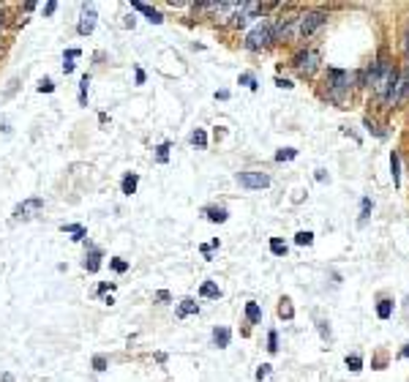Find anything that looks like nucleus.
<instances>
[{
	"label": "nucleus",
	"mask_w": 409,
	"mask_h": 382,
	"mask_svg": "<svg viewBox=\"0 0 409 382\" xmlns=\"http://www.w3.org/2000/svg\"><path fill=\"white\" fill-rule=\"evenodd\" d=\"M276 38V30H273L270 22H259L257 28H254L249 36H246V46L249 49H262V46H267Z\"/></svg>",
	"instance_id": "obj_1"
},
{
	"label": "nucleus",
	"mask_w": 409,
	"mask_h": 382,
	"mask_svg": "<svg viewBox=\"0 0 409 382\" xmlns=\"http://www.w3.org/2000/svg\"><path fill=\"white\" fill-rule=\"evenodd\" d=\"M349 82H352V77L346 71H338V69L330 71V98L333 101H341V98H344V93L349 90Z\"/></svg>",
	"instance_id": "obj_2"
},
{
	"label": "nucleus",
	"mask_w": 409,
	"mask_h": 382,
	"mask_svg": "<svg viewBox=\"0 0 409 382\" xmlns=\"http://www.w3.org/2000/svg\"><path fill=\"white\" fill-rule=\"evenodd\" d=\"M325 14H322V11H308V14H303L298 19V25H300V36H311L314 30L317 28H322V25H325Z\"/></svg>",
	"instance_id": "obj_3"
},
{
	"label": "nucleus",
	"mask_w": 409,
	"mask_h": 382,
	"mask_svg": "<svg viewBox=\"0 0 409 382\" xmlns=\"http://www.w3.org/2000/svg\"><path fill=\"white\" fill-rule=\"evenodd\" d=\"M295 66H298V71L303 74V77H311V74L317 71V66H319V52L308 49V52H303V55H298L295 58Z\"/></svg>",
	"instance_id": "obj_4"
},
{
	"label": "nucleus",
	"mask_w": 409,
	"mask_h": 382,
	"mask_svg": "<svg viewBox=\"0 0 409 382\" xmlns=\"http://www.w3.org/2000/svg\"><path fill=\"white\" fill-rule=\"evenodd\" d=\"M238 180L246 189H267V186H270V178H267L265 172H240Z\"/></svg>",
	"instance_id": "obj_5"
},
{
	"label": "nucleus",
	"mask_w": 409,
	"mask_h": 382,
	"mask_svg": "<svg viewBox=\"0 0 409 382\" xmlns=\"http://www.w3.org/2000/svg\"><path fill=\"white\" fill-rule=\"evenodd\" d=\"M93 28H96V9H93V6H85L82 9V19H79V33H82V36H90L93 33Z\"/></svg>",
	"instance_id": "obj_6"
},
{
	"label": "nucleus",
	"mask_w": 409,
	"mask_h": 382,
	"mask_svg": "<svg viewBox=\"0 0 409 382\" xmlns=\"http://www.w3.org/2000/svg\"><path fill=\"white\" fill-rule=\"evenodd\" d=\"M41 207H44V199H28V202L17 207V219H30V213L41 210Z\"/></svg>",
	"instance_id": "obj_7"
},
{
	"label": "nucleus",
	"mask_w": 409,
	"mask_h": 382,
	"mask_svg": "<svg viewBox=\"0 0 409 382\" xmlns=\"http://www.w3.org/2000/svg\"><path fill=\"white\" fill-rule=\"evenodd\" d=\"M131 6H134L137 11H142V14H145L147 19H150V22H156V25H161V22H164V17H161L156 9H150V6H145V3H131Z\"/></svg>",
	"instance_id": "obj_8"
},
{
	"label": "nucleus",
	"mask_w": 409,
	"mask_h": 382,
	"mask_svg": "<svg viewBox=\"0 0 409 382\" xmlns=\"http://www.w3.org/2000/svg\"><path fill=\"white\" fill-rule=\"evenodd\" d=\"M197 311H199V306L194 303L191 298L180 300V306H178V317H191V314H197Z\"/></svg>",
	"instance_id": "obj_9"
},
{
	"label": "nucleus",
	"mask_w": 409,
	"mask_h": 382,
	"mask_svg": "<svg viewBox=\"0 0 409 382\" xmlns=\"http://www.w3.org/2000/svg\"><path fill=\"white\" fill-rule=\"evenodd\" d=\"M229 339H232L229 328H216V331H213V341H216V347H226V344H229Z\"/></svg>",
	"instance_id": "obj_10"
},
{
	"label": "nucleus",
	"mask_w": 409,
	"mask_h": 382,
	"mask_svg": "<svg viewBox=\"0 0 409 382\" xmlns=\"http://www.w3.org/2000/svg\"><path fill=\"white\" fill-rule=\"evenodd\" d=\"M98 259H101V251H98V249H93V251L88 254V257H85V267H88L90 273H96V270H98V265H101Z\"/></svg>",
	"instance_id": "obj_11"
},
{
	"label": "nucleus",
	"mask_w": 409,
	"mask_h": 382,
	"mask_svg": "<svg viewBox=\"0 0 409 382\" xmlns=\"http://www.w3.org/2000/svg\"><path fill=\"white\" fill-rule=\"evenodd\" d=\"M137 186H139V178L131 172V175H126V178H123V186H120V189H123V194H129V197H131V194L137 191Z\"/></svg>",
	"instance_id": "obj_12"
},
{
	"label": "nucleus",
	"mask_w": 409,
	"mask_h": 382,
	"mask_svg": "<svg viewBox=\"0 0 409 382\" xmlns=\"http://www.w3.org/2000/svg\"><path fill=\"white\" fill-rule=\"evenodd\" d=\"M246 317H249V322H259V319H262L259 303H246Z\"/></svg>",
	"instance_id": "obj_13"
},
{
	"label": "nucleus",
	"mask_w": 409,
	"mask_h": 382,
	"mask_svg": "<svg viewBox=\"0 0 409 382\" xmlns=\"http://www.w3.org/2000/svg\"><path fill=\"white\" fill-rule=\"evenodd\" d=\"M79 58V49H69L66 52V58H63V71L66 74H71L74 71V60Z\"/></svg>",
	"instance_id": "obj_14"
},
{
	"label": "nucleus",
	"mask_w": 409,
	"mask_h": 382,
	"mask_svg": "<svg viewBox=\"0 0 409 382\" xmlns=\"http://www.w3.org/2000/svg\"><path fill=\"white\" fill-rule=\"evenodd\" d=\"M207 219H210V221H216V224H221V221H226V210H224V207H207Z\"/></svg>",
	"instance_id": "obj_15"
},
{
	"label": "nucleus",
	"mask_w": 409,
	"mask_h": 382,
	"mask_svg": "<svg viewBox=\"0 0 409 382\" xmlns=\"http://www.w3.org/2000/svg\"><path fill=\"white\" fill-rule=\"evenodd\" d=\"M199 292H202V298H221V290H218L216 284H213V281H205Z\"/></svg>",
	"instance_id": "obj_16"
},
{
	"label": "nucleus",
	"mask_w": 409,
	"mask_h": 382,
	"mask_svg": "<svg viewBox=\"0 0 409 382\" xmlns=\"http://www.w3.org/2000/svg\"><path fill=\"white\" fill-rule=\"evenodd\" d=\"M390 172H393V183L398 186L401 183V172H398V153H390Z\"/></svg>",
	"instance_id": "obj_17"
},
{
	"label": "nucleus",
	"mask_w": 409,
	"mask_h": 382,
	"mask_svg": "<svg viewBox=\"0 0 409 382\" xmlns=\"http://www.w3.org/2000/svg\"><path fill=\"white\" fill-rule=\"evenodd\" d=\"M278 317H284V319H292L295 317V309H292V303L289 300H281V306H278Z\"/></svg>",
	"instance_id": "obj_18"
},
{
	"label": "nucleus",
	"mask_w": 409,
	"mask_h": 382,
	"mask_svg": "<svg viewBox=\"0 0 409 382\" xmlns=\"http://www.w3.org/2000/svg\"><path fill=\"white\" fill-rule=\"evenodd\" d=\"M295 156H298V150H295V147H281V150L276 153V161H292Z\"/></svg>",
	"instance_id": "obj_19"
},
{
	"label": "nucleus",
	"mask_w": 409,
	"mask_h": 382,
	"mask_svg": "<svg viewBox=\"0 0 409 382\" xmlns=\"http://www.w3.org/2000/svg\"><path fill=\"white\" fill-rule=\"evenodd\" d=\"M191 145H197V147H207V134L202 129H197L191 134Z\"/></svg>",
	"instance_id": "obj_20"
},
{
	"label": "nucleus",
	"mask_w": 409,
	"mask_h": 382,
	"mask_svg": "<svg viewBox=\"0 0 409 382\" xmlns=\"http://www.w3.org/2000/svg\"><path fill=\"white\" fill-rule=\"evenodd\" d=\"M377 314H379V319H387L393 314V303L390 300H382V303L377 306Z\"/></svg>",
	"instance_id": "obj_21"
},
{
	"label": "nucleus",
	"mask_w": 409,
	"mask_h": 382,
	"mask_svg": "<svg viewBox=\"0 0 409 382\" xmlns=\"http://www.w3.org/2000/svg\"><path fill=\"white\" fill-rule=\"evenodd\" d=\"M346 368H349V371H360V368H363V358H360V355H349V358H346Z\"/></svg>",
	"instance_id": "obj_22"
},
{
	"label": "nucleus",
	"mask_w": 409,
	"mask_h": 382,
	"mask_svg": "<svg viewBox=\"0 0 409 382\" xmlns=\"http://www.w3.org/2000/svg\"><path fill=\"white\" fill-rule=\"evenodd\" d=\"M270 251L276 254V257H281V254H286V243H284V240H278V238H273L270 240Z\"/></svg>",
	"instance_id": "obj_23"
},
{
	"label": "nucleus",
	"mask_w": 409,
	"mask_h": 382,
	"mask_svg": "<svg viewBox=\"0 0 409 382\" xmlns=\"http://www.w3.org/2000/svg\"><path fill=\"white\" fill-rule=\"evenodd\" d=\"M295 243H298V246H311L314 235H311V232H298V235H295Z\"/></svg>",
	"instance_id": "obj_24"
},
{
	"label": "nucleus",
	"mask_w": 409,
	"mask_h": 382,
	"mask_svg": "<svg viewBox=\"0 0 409 382\" xmlns=\"http://www.w3.org/2000/svg\"><path fill=\"white\" fill-rule=\"evenodd\" d=\"M166 158H169V145L164 142V145H158V147H156V161H161V164H164Z\"/></svg>",
	"instance_id": "obj_25"
},
{
	"label": "nucleus",
	"mask_w": 409,
	"mask_h": 382,
	"mask_svg": "<svg viewBox=\"0 0 409 382\" xmlns=\"http://www.w3.org/2000/svg\"><path fill=\"white\" fill-rule=\"evenodd\" d=\"M240 85H246V88L257 90V79H254V74H243V77H240Z\"/></svg>",
	"instance_id": "obj_26"
},
{
	"label": "nucleus",
	"mask_w": 409,
	"mask_h": 382,
	"mask_svg": "<svg viewBox=\"0 0 409 382\" xmlns=\"http://www.w3.org/2000/svg\"><path fill=\"white\" fill-rule=\"evenodd\" d=\"M267 350H270V352L278 350V336H276V331H270V336H267Z\"/></svg>",
	"instance_id": "obj_27"
},
{
	"label": "nucleus",
	"mask_w": 409,
	"mask_h": 382,
	"mask_svg": "<svg viewBox=\"0 0 409 382\" xmlns=\"http://www.w3.org/2000/svg\"><path fill=\"white\" fill-rule=\"evenodd\" d=\"M112 267H115V270L118 273H126V270H129V262H126V259H112V262H109Z\"/></svg>",
	"instance_id": "obj_28"
},
{
	"label": "nucleus",
	"mask_w": 409,
	"mask_h": 382,
	"mask_svg": "<svg viewBox=\"0 0 409 382\" xmlns=\"http://www.w3.org/2000/svg\"><path fill=\"white\" fill-rule=\"evenodd\" d=\"M38 90H41V93H52V90H55L52 79H41V82H38Z\"/></svg>",
	"instance_id": "obj_29"
},
{
	"label": "nucleus",
	"mask_w": 409,
	"mask_h": 382,
	"mask_svg": "<svg viewBox=\"0 0 409 382\" xmlns=\"http://www.w3.org/2000/svg\"><path fill=\"white\" fill-rule=\"evenodd\" d=\"M93 366H96V371H104V368H106V360L101 358V355H98V358H93Z\"/></svg>",
	"instance_id": "obj_30"
},
{
	"label": "nucleus",
	"mask_w": 409,
	"mask_h": 382,
	"mask_svg": "<svg viewBox=\"0 0 409 382\" xmlns=\"http://www.w3.org/2000/svg\"><path fill=\"white\" fill-rule=\"evenodd\" d=\"M267 374H270V366H267V363H265V366H259V371H257V379H265Z\"/></svg>",
	"instance_id": "obj_31"
},
{
	"label": "nucleus",
	"mask_w": 409,
	"mask_h": 382,
	"mask_svg": "<svg viewBox=\"0 0 409 382\" xmlns=\"http://www.w3.org/2000/svg\"><path fill=\"white\" fill-rule=\"evenodd\" d=\"M368 210H371V202H368V199H363V216H360V219H368Z\"/></svg>",
	"instance_id": "obj_32"
},
{
	"label": "nucleus",
	"mask_w": 409,
	"mask_h": 382,
	"mask_svg": "<svg viewBox=\"0 0 409 382\" xmlns=\"http://www.w3.org/2000/svg\"><path fill=\"white\" fill-rule=\"evenodd\" d=\"M55 9H57V3H46L44 6V14H55Z\"/></svg>",
	"instance_id": "obj_33"
},
{
	"label": "nucleus",
	"mask_w": 409,
	"mask_h": 382,
	"mask_svg": "<svg viewBox=\"0 0 409 382\" xmlns=\"http://www.w3.org/2000/svg\"><path fill=\"white\" fill-rule=\"evenodd\" d=\"M276 85H278V88H292L289 79H276Z\"/></svg>",
	"instance_id": "obj_34"
},
{
	"label": "nucleus",
	"mask_w": 409,
	"mask_h": 382,
	"mask_svg": "<svg viewBox=\"0 0 409 382\" xmlns=\"http://www.w3.org/2000/svg\"><path fill=\"white\" fill-rule=\"evenodd\" d=\"M137 82H139V85L145 82V71H142V69H137Z\"/></svg>",
	"instance_id": "obj_35"
},
{
	"label": "nucleus",
	"mask_w": 409,
	"mask_h": 382,
	"mask_svg": "<svg viewBox=\"0 0 409 382\" xmlns=\"http://www.w3.org/2000/svg\"><path fill=\"white\" fill-rule=\"evenodd\" d=\"M156 298H158V300H169V292L161 290V292H156Z\"/></svg>",
	"instance_id": "obj_36"
},
{
	"label": "nucleus",
	"mask_w": 409,
	"mask_h": 382,
	"mask_svg": "<svg viewBox=\"0 0 409 382\" xmlns=\"http://www.w3.org/2000/svg\"><path fill=\"white\" fill-rule=\"evenodd\" d=\"M401 355H404V358H409V344L404 347V350H401Z\"/></svg>",
	"instance_id": "obj_37"
},
{
	"label": "nucleus",
	"mask_w": 409,
	"mask_h": 382,
	"mask_svg": "<svg viewBox=\"0 0 409 382\" xmlns=\"http://www.w3.org/2000/svg\"><path fill=\"white\" fill-rule=\"evenodd\" d=\"M0 28H3V14H0Z\"/></svg>",
	"instance_id": "obj_38"
}]
</instances>
